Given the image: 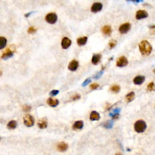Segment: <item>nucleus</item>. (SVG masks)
<instances>
[{"label": "nucleus", "instance_id": "nucleus-38", "mask_svg": "<svg viewBox=\"0 0 155 155\" xmlns=\"http://www.w3.org/2000/svg\"><path fill=\"white\" fill-rule=\"evenodd\" d=\"M2 74H3L2 71H1V70H0V76H1V75H2Z\"/></svg>", "mask_w": 155, "mask_h": 155}, {"label": "nucleus", "instance_id": "nucleus-17", "mask_svg": "<svg viewBox=\"0 0 155 155\" xmlns=\"http://www.w3.org/2000/svg\"><path fill=\"white\" fill-rule=\"evenodd\" d=\"M68 147V145L65 142H61L58 145V150L61 152H64L67 150Z\"/></svg>", "mask_w": 155, "mask_h": 155}, {"label": "nucleus", "instance_id": "nucleus-31", "mask_svg": "<svg viewBox=\"0 0 155 155\" xmlns=\"http://www.w3.org/2000/svg\"><path fill=\"white\" fill-rule=\"evenodd\" d=\"M99 85L97 83H93L90 85V88L91 90H96L98 88H99Z\"/></svg>", "mask_w": 155, "mask_h": 155}, {"label": "nucleus", "instance_id": "nucleus-8", "mask_svg": "<svg viewBox=\"0 0 155 155\" xmlns=\"http://www.w3.org/2000/svg\"><path fill=\"white\" fill-rule=\"evenodd\" d=\"M102 9V4L101 3H95L91 7V11L93 13H97L101 11Z\"/></svg>", "mask_w": 155, "mask_h": 155}, {"label": "nucleus", "instance_id": "nucleus-6", "mask_svg": "<svg viewBox=\"0 0 155 155\" xmlns=\"http://www.w3.org/2000/svg\"><path fill=\"white\" fill-rule=\"evenodd\" d=\"M128 59L125 56H121L120 58H119V59H118L117 62H116V65L119 67H124L128 64Z\"/></svg>", "mask_w": 155, "mask_h": 155}, {"label": "nucleus", "instance_id": "nucleus-23", "mask_svg": "<svg viewBox=\"0 0 155 155\" xmlns=\"http://www.w3.org/2000/svg\"><path fill=\"white\" fill-rule=\"evenodd\" d=\"M7 44V39L6 38L0 36V50H2L6 46Z\"/></svg>", "mask_w": 155, "mask_h": 155}, {"label": "nucleus", "instance_id": "nucleus-2", "mask_svg": "<svg viewBox=\"0 0 155 155\" xmlns=\"http://www.w3.org/2000/svg\"><path fill=\"white\" fill-rule=\"evenodd\" d=\"M135 130L138 133L144 132L147 128V124L145 121L142 120H139L136 121L134 125Z\"/></svg>", "mask_w": 155, "mask_h": 155}, {"label": "nucleus", "instance_id": "nucleus-34", "mask_svg": "<svg viewBox=\"0 0 155 155\" xmlns=\"http://www.w3.org/2000/svg\"><path fill=\"white\" fill-rule=\"evenodd\" d=\"M81 98V95L79 94H76L74 96H73V98H72V100L73 101H75V100H78V99H79Z\"/></svg>", "mask_w": 155, "mask_h": 155}, {"label": "nucleus", "instance_id": "nucleus-27", "mask_svg": "<svg viewBox=\"0 0 155 155\" xmlns=\"http://www.w3.org/2000/svg\"><path fill=\"white\" fill-rule=\"evenodd\" d=\"M32 109V107L29 105H24L23 107V110L24 112H30Z\"/></svg>", "mask_w": 155, "mask_h": 155}, {"label": "nucleus", "instance_id": "nucleus-40", "mask_svg": "<svg viewBox=\"0 0 155 155\" xmlns=\"http://www.w3.org/2000/svg\"><path fill=\"white\" fill-rule=\"evenodd\" d=\"M0 139H1V138H0Z\"/></svg>", "mask_w": 155, "mask_h": 155}, {"label": "nucleus", "instance_id": "nucleus-3", "mask_svg": "<svg viewBox=\"0 0 155 155\" xmlns=\"http://www.w3.org/2000/svg\"><path fill=\"white\" fill-rule=\"evenodd\" d=\"M24 123L25 125L27 127H32L34 125L35 119L32 116L29 114H26L24 116Z\"/></svg>", "mask_w": 155, "mask_h": 155}, {"label": "nucleus", "instance_id": "nucleus-26", "mask_svg": "<svg viewBox=\"0 0 155 155\" xmlns=\"http://www.w3.org/2000/svg\"><path fill=\"white\" fill-rule=\"evenodd\" d=\"M36 31H37V29L35 28L34 27H30L27 30V33L29 34H33V33H36Z\"/></svg>", "mask_w": 155, "mask_h": 155}, {"label": "nucleus", "instance_id": "nucleus-9", "mask_svg": "<svg viewBox=\"0 0 155 155\" xmlns=\"http://www.w3.org/2000/svg\"><path fill=\"white\" fill-rule=\"evenodd\" d=\"M148 13L145 10H138V11L136 12V18L138 20L139 19H144V18H145L147 17H148Z\"/></svg>", "mask_w": 155, "mask_h": 155}, {"label": "nucleus", "instance_id": "nucleus-12", "mask_svg": "<svg viewBox=\"0 0 155 155\" xmlns=\"http://www.w3.org/2000/svg\"><path fill=\"white\" fill-rule=\"evenodd\" d=\"M145 80V77L144 76H137L136 77H135L133 79V83L136 85H141L144 82Z\"/></svg>", "mask_w": 155, "mask_h": 155}, {"label": "nucleus", "instance_id": "nucleus-4", "mask_svg": "<svg viewBox=\"0 0 155 155\" xmlns=\"http://www.w3.org/2000/svg\"><path fill=\"white\" fill-rule=\"evenodd\" d=\"M45 19L47 23L50 24H53L57 21L58 16L55 13H50L46 15Z\"/></svg>", "mask_w": 155, "mask_h": 155}, {"label": "nucleus", "instance_id": "nucleus-28", "mask_svg": "<svg viewBox=\"0 0 155 155\" xmlns=\"http://www.w3.org/2000/svg\"><path fill=\"white\" fill-rule=\"evenodd\" d=\"M104 73V70H102L101 72H98L97 74H96L95 75H94V76H93V78L95 79H99V78H100L101 76H102V74H103Z\"/></svg>", "mask_w": 155, "mask_h": 155}, {"label": "nucleus", "instance_id": "nucleus-15", "mask_svg": "<svg viewBox=\"0 0 155 155\" xmlns=\"http://www.w3.org/2000/svg\"><path fill=\"white\" fill-rule=\"evenodd\" d=\"M101 57V54H95L93 55V57L92 59V64H94V65H97L98 64H99V62H100Z\"/></svg>", "mask_w": 155, "mask_h": 155}, {"label": "nucleus", "instance_id": "nucleus-21", "mask_svg": "<svg viewBox=\"0 0 155 155\" xmlns=\"http://www.w3.org/2000/svg\"><path fill=\"white\" fill-rule=\"evenodd\" d=\"M87 39H88V38H87L86 36H83V37L78 38L77 39V43L78 45L80 46L85 45L87 41Z\"/></svg>", "mask_w": 155, "mask_h": 155}, {"label": "nucleus", "instance_id": "nucleus-19", "mask_svg": "<svg viewBox=\"0 0 155 155\" xmlns=\"http://www.w3.org/2000/svg\"><path fill=\"white\" fill-rule=\"evenodd\" d=\"M102 32L104 35L109 36L112 33V28L110 26H105L102 27Z\"/></svg>", "mask_w": 155, "mask_h": 155}, {"label": "nucleus", "instance_id": "nucleus-1", "mask_svg": "<svg viewBox=\"0 0 155 155\" xmlns=\"http://www.w3.org/2000/svg\"><path fill=\"white\" fill-rule=\"evenodd\" d=\"M139 48L141 54L144 56H148L152 51V47L146 40L141 41L139 44Z\"/></svg>", "mask_w": 155, "mask_h": 155}, {"label": "nucleus", "instance_id": "nucleus-20", "mask_svg": "<svg viewBox=\"0 0 155 155\" xmlns=\"http://www.w3.org/2000/svg\"><path fill=\"white\" fill-rule=\"evenodd\" d=\"M135 92H131L126 95V96H125V99H126L127 102H128V103H129V102H131V101L135 99Z\"/></svg>", "mask_w": 155, "mask_h": 155}, {"label": "nucleus", "instance_id": "nucleus-32", "mask_svg": "<svg viewBox=\"0 0 155 155\" xmlns=\"http://www.w3.org/2000/svg\"><path fill=\"white\" fill-rule=\"evenodd\" d=\"M91 81H92L91 78H87V79H85V81H84L83 83L82 84V86L85 87L87 85H88L89 83H90V82H91Z\"/></svg>", "mask_w": 155, "mask_h": 155}, {"label": "nucleus", "instance_id": "nucleus-18", "mask_svg": "<svg viewBox=\"0 0 155 155\" xmlns=\"http://www.w3.org/2000/svg\"><path fill=\"white\" fill-rule=\"evenodd\" d=\"M17 125H18L17 122L15 120H12L10 121V122L7 124V127L9 130H14L16 128Z\"/></svg>", "mask_w": 155, "mask_h": 155}, {"label": "nucleus", "instance_id": "nucleus-25", "mask_svg": "<svg viewBox=\"0 0 155 155\" xmlns=\"http://www.w3.org/2000/svg\"><path fill=\"white\" fill-rule=\"evenodd\" d=\"M120 86L118 85H114L110 88V90L113 92H114V93H118V92L120 91Z\"/></svg>", "mask_w": 155, "mask_h": 155}, {"label": "nucleus", "instance_id": "nucleus-5", "mask_svg": "<svg viewBox=\"0 0 155 155\" xmlns=\"http://www.w3.org/2000/svg\"><path fill=\"white\" fill-rule=\"evenodd\" d=\"M130 29H131V24L130 23H124L119 27V31L121 34H125L129 31Z\"/></svg>", "mask_w": 155, "mask_h": 155}, {"label": "nucleus", "instance_id": "nucleus-7", "mask_svg": "<svg viewBox=\"0 0 155 155\" xmlns=\"http://www.w3.org/2000/svg\"><path fill=\"white\" fill-rule=\"evenodd\" d=\"M78 66H79V62H78V61L75 60V59H73V60H72L71 62L69 63L68 69L70 71L74 72L77 70Z\"/></svg>", "mask_w": 155, "mask_h": 155}, {"label": "nucleus", "instance_id": "nucleus-36", "mask_svg": "<svg viewBox=\"0 0 155 155\" xmlns=\"http://www.w3.org/2000/svg\"><path fill=\"white\" fill-rule=\"evenodd\" d=\"M127 1H131L133 2H136V3H139L140 1V0H127Z\"/></svg>", "mask_w": 155, "mask_h": 155}, {"label": "nucleus", "instance_id": "nucleus-33", "mask_svg": "<svg viewBox=\"0 0 155 155\" xmlns=\"http://www.w3.org/2000/svg\"><path fill=\"white\" fill-rule=\"evenodd\" d=\"M59 91L57 90H52V91H51L50 92V95H51V96H56V95H58V93H59Z\"/></svg>", "mask_w": 155, "mask_h": 155}, {"label": "nucleus", "instance_id": "nucleus-16", "mask_svg": "<svg viewBox=\"0 0 155 155\" xmlns=\"http://www.w3.org/2000/svg\"><path fill=\"white\" fill-rule=\"evenodd\" d=\"M84 127V122L82 121H78L75 122L73 125V128L74 130H81Z\"/></svg>", "mask_w": 155, "mask_h": 155}, {"label": "nucleus", "instance_id": "nucleus-10", "mask_svg": "<svg viewBox=\"0 0 155 155\" xmlns=\"http://www.w3.org/2000/svg\"><path fill=\"white\" fill-rule=\"evenodd\" d=\"M72 44V41L70 39L67 37L63 38L61 41V46L63 49H67Z\"/></svg>", "mask_w": 155, "mask_h": 155}, {"label": "nucleus", "instance_id": "nucleus-24", "mask_svg": "<svg viewBox=\"0 0 155 155\" xmlns=\"http://www.w3.org/2000/svg\"><path fill=\"white\" fill-rule=\"evenodd\" d=\"M103 127L105 128H108V129H110L113 126V121L112 120H108L106 121V122H104L103 123Z\"/></svg>", "mask_w": 155, "mask_h": 155}, {"label": "nucleus", "instance_id": "nucleus-29", "mask_svg": "<svg viewBox=\"0 0 155 155\" xmlns=\"http://www.w3.org/2000/svg\"><path fill=\"white\" fill-rule=\"evenodd\" d=\"M147 89L149 91H153L154 90V82H150V84H148V86H147Z\"/></svg>", "mask_w": 155, "mask_h": 155}, {"label": "nucleus", "instance_id": "nucleus-30", "mask_svg": "<svg viewBox=\"0 0 155 155\" xmlns=\"http://www.w3.org/2000/svg\"><path fill=\"white\" fill-rule=\"evenodd\" d=\"M116 43H117V42H116V41L114 40V39H112V41H110L109 42L110 48L111 49L114 48V47H115V46H116Z\"/></svg>", "mask_w": 155, "mask_h": 155}, {"label": "nucleus", "instance_id": "nucleus-13", "mask_svg": "<svg viewBox=\"0 0 155 155\" xmlns=\"http://www.w3.org/2000/svg\"><path fill=\"white\" fill-rule=\"evenodd\" d=\"M101 116L99 113L96 111H93L90 113V119L91 121H99L100 119Z\"/></svg>", "mask_w": 155, "mask_h": 155}, {"label": "nucleus", "instance_id": "nucleus-14", "mask_svg": "<svg viewBox=\"0 0 155 155\" xmlns=\"http://www.w3.org/2000/svg\"><path fill=\"white\" fill-rule=\"evenodd\" d=\"M47 103L48 104V105H50V107H55L59 104V102L58 99H53V98H49L47 101Z\"/></svg>", "mask_w": 155, "mask_h": 155}, {"label": "nucleus", "instance_id": "nucleus-39", "mask_svg": "<svg viewBox=\"0 0 155 155\" xmlns=\"http://www.w3.org/2000/svg\"><path fill=\"white\" fill-rule=\"evenodd\" d=\"M127 150H128V151H131V150H130V149H128V148H127Z\"/></svg>", "mask_w": 155, "mask_h": 155}, {"label": "nucleus", "instance_id": "nucleus-35", "mask_svg": "<svg viewBox=\"0 0 155 155\" xmlns=\"http://www.w3.org/2000/svg\"><path fill=\"white\" fill-rule=\"evenodd\" d=\"M32 13H33V12H30V13H26V14L25 15H24V16H25V17H26V18H28L29 16L30 15V14H32Z\"/></svg>", "mask_w": 155, "mask_h": 155}, {"label": "nucleus", "instance_id": "nucleus-22", "mask_svg": "<svg viewBox=\"0 0 155 155\" xmlns=\"http://www.w3.org/2000/svg\"><path fill=\"white\" fill-rule=\"evenodd\" d=\"M38 126L39 127V128L41 129H44L47 127V122L45 119H42L39 122H38Z\"/></svg>", "mask_w": 155, "mask_h": 155}, {"label": "nucleus", "instance_id": "nucleus-11", "mask_svg": "<svg viewBox=\"0 0 155 155\" xmlns=\"http://www.w3.org/2000/svg\"><path fill=\"white\" fill-rule=\"evenodd\" d=\"M13 56V52L10 50V49H7L6 50V52L1 56V58L4 60H7V59H9V58H12Z\"/></svg>", "mask_w": 155, "mask_h": 155}, {"label": "nucleus", "instance_id": "nucleus-37", "mask_svg": "<svg viewBox=\"0 0 155 155\" xmlns=\"http://www.w3.org/2000/svg\"><path fill=\"white\" fill-rule=\"evenodd\" d=\"M115 155H122V154H121V153H117Z\"/></svg>", "mask_w": 155, "mask_h": 155}]
</instances>
